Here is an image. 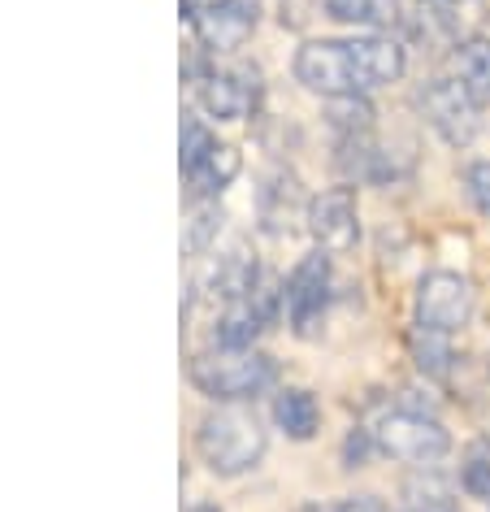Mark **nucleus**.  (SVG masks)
<instances>
[{
  "label": "nucleus",
  "mask_w": 490,
  "mask_h": 512,
  "mask_svg": "<svg viewBox=\"0 0 490 512\" xmlns=\"http://www.w3.org/2000/svg\"><path fill=\"white\" fill-rule=\"evenodd\" d=\"M265 426L252 408H217L200 421V434H196V447L204 456L217 478H239L261 465L265 456Z\"/></svg>",
  "instance_id": "obj_1"
},
{
  "label": "nucleus",
  "mask_w": 490,
  "mask_h": 512,
  "mask_svg": "<svg viewBox=\"0 0 490 512\" xmlns=\"http://www.w3.org/2000/svg\"><path fill=\"white\" fill-rule=\"evenodd\" d=\"M274 361L265 352H252V348H217V352H204L191 361V382L213 395V400H252L261 395L269 382H274Z\"/></svg>",
  "instance_id": "obj_2"
},
{
  "label": "nucleus",
  "mask_w": 490,
  "mask_h": 512,
  "mask_svg": "<svg viewBox=\"0 0 490 512\" xmlns=\"http://www.w3.org/2000/svg\"><path fill=\"white\" fill-rule=\"evenodd\" d=\"M295 79L317 96H360V79H356V61H352V44L347 40H313L295 53Z\"/></svg>",
  "instance_id": "obj_3"
},
{
  "label": "nucleus",
  "mask_w": 490,
  "mask_h": 512,
  "mask_svg": "<svg viewBox=\"0 0 490 512\" xmlns=\"http://www.w3.org/2000/svg\"><path fill=\"white\" fill-rule=\"evenodd\" d=\"M473 313V287L469 278L451 274V270H434L421 278L417 287V326L434 330V335H456Z\"/></svg>",
  "instance_id": "obj_4"
},
{
  "label": "nucleus",
  "mask_w": 490,
  "mask_h": 512,
  "mask_svg": "<svg viewBox=\"0 0 490 512\" xmlns=\"http://www.w3.org/2000/svg\"><path fill=\"white\" fill-rule=\"evenodd\" d=\"M378 447L408 465H430V460L447 456L451 434L425 413H386L378 426Z\"/></svg>",
  "instance_id": "obj_5"
},
{
  "label": "nucleus",
  "mask_w": 490,
  "mask_h": 512,
  "mask_svg": "<svg viewBox=\"0 0 490 512\" xmlns=\"http://www.w3.org/2000/svg\"><path fill=\"white\" fill-rule=\"evenodd\" d=\"M421 109H425L430 126L447 139V144L460 148V144H469V139L477 135V105H473V96L460 87V79H434V83H425Z\"/></svg>",
  "instance_id": "obj_6"
},
{
  "label": "nucleus",
  "mask_w": 490,
  "mask_h": 512,
  "mask_svg": "<svg viewBox=\"0 0 490 512\" xmlns=\"http://www.w3.org/2000/svg\"><path fill=\"white\" fill-rule=\"evenodd\" d=\"M326 287H330V261L321 252L304 256L295 265L291 283H287V313H291V326L300 339H313L317 326H321V313H326Z\"/></svg>",
  "instance_id": "obj_7"
},
{
  "label": "nucleus",
  "mask_w": 490,
  "mask_h": 512,
  "mask_svg": "<svg viewBox=\"0 0 490 512\" xmlns=\"http://www.w3.org/2000/svg\"><path fill=\"white\" fill-rule=\"evenodd\" d=\"M308 230L326 252H352L360 239V217L352 187H330L308 204Z\"/></svg>",
  "instance_id": "obj_8"
},
{
  "label": "nucleus",
  "mask_w": 490,
  "mask_h": 512,
  "mask_svg": "<svg viewBox=\"0 0 490 512\" xmlns=\"http://www.w3.org/2000/svg\"><path fill=\"white\" fill-rule=\"evenodd\" d=\"M196 31L204 48H213V53L243 48L248 35L256 31V0H217L213 9H204L196 18Z\"/></svg>",
  "instance_id": "obj_9"
},
{
  "label": "nucleus",
  "mask_w": 490,
  "mask_h": 512,
  "mask_svg": "<svg viewBox=\"0 0 490 512\" xmlns=\"http://www.w3.org/2000/svg\"><path fill=\"white\" fill-rule=\"evenodd\" d=\"M352 44V61H356V79L360 92H373V87H386L404 74V48L395 40H347Z\"/></svg>",
  "instance_id": "obj_10"
},
{
  "label": "nucleus",
  "mask_w": 490,
  "mask_h": 512,
  "mask_svg": "<svg viewBox=\"0 0 490 512\" xmlns=\"http://www.w3.org/2000/svg\"><path fill=\"white\" fill-rule=\"evenodd\" d=\"M252 96H256V87L239 83L235 74H209V79L200 83V105L209 109L217 122H239L243 113H248Z\"/></svg>",
  "instance_id": "obj_11"
},
{
  "label": "nucleus",
  "mask_w": 490,
  "mask_h": 512,
  "mask_svg": "<svg viewBox=\"0 0 490 512\" xmlns=\"http://www.w3.org/2000/svg\"><path fill=\"white\" fill-rule=\"evenodd\" d=\"M456 79L473 96L477 109L490 105V40L469 35V40L456 44Z\"/></svg>",
  "instance_id": "obj_12"
},
{
  "label": "nucleus",
  "mask_w": 490,
  "mask_h": 512,
  "mask_svg": "<svg viewBox=\"0 0 490 512\" xmlns=\"http://www.w3.org/2000/svg\"><path fill=\"white\" fill-rule=\"evenodd\" d=\"M326 14L347 27H395L404 18L399 0H326Z\"/></svg>",
  "instance_id": "obj_13"
},
{
  "label": "nucleus",
  "mask_w": 490,
  "mask_h": 512,
  "mask_svg": "<svg viewBox=\"0 0 490 512\" xmlns=\"http://www.w3.org/2000/svg\"><path fill=\"white\" fill-rule=\"evenodd\" d=\"M274 417L278 426L291 434V439H313L317 434V421H321V408L308 391H282L278 404H274Z\"/></svg>",
  "instance_id": "obj_14"
},
{
  "label": "nucleus",
  "mask_w": 490,
  "mask_h": 512,
  "mask_svg": "<svg viewBox=\"0 0 490 512\" xmlns=\"http://www.w3.org/2000/svg\"><path fill=\"white\" fill-rule=\"evenodd\" d=\"M239 174V157H235V148H226V144H217L209 157H204V165L191 178H196L200 187H209V191H222L230 178Z\"/></svg>",
  "instance_id": "obj_15"
},
{
  "label": "nucleus",
  "mask_w": 490,
  "mask_h": 512,
  "mask_svg": "<svg viewBox=\"0 0 490 512\" xmlns=\"http://www.w3.org/2000/svg\"><path fill=\"white\" fill-rule=\"evenodd\" d=\"M412 348H417V365L430 369V374H447L451 365V348H447V335H434V330H421L412 335Z\"/></svg>",
  "instance_id": "obj_16"
},
{
  "label": "nucleus",
  "mask_w": 490,
  "mask_h": 512,
  "mask_svg": "<svg viewBox=\"0 0 490 512\" xmlns=\"http://www.w3.org/2000/svg\"><path fill=\"white\" fill-rule=\"evenodd\" d=\"M330 122L339 126V131H347V135H365L369 122H373V109L360 96H339L334 100V109H330Z\"/></svg>",
  "instance_id": "obj_17"
},
{
  "label": "nucleus",
  "mask_w": 490,
  "mask_h": 512,
  "mask_svg": "<svg viewBox=\"0 0 490 512\" xmlns=\"http://www.w3.org/2000/svg\"><path fill=\"white\" fill-rule=\"evenodd\" d=\"M213 148H217V144H213V135L204 131L200 122H191V118H187V122H183V170H187V174H196Z\"/></svg>",
  "instance_id": "obj_18"
},
{
  "label": "nucleus",
  "mask_w": 490,
  "mask_h": 512,
  "mask_svg": "<svg viewBox=\"0 0 490 512\" xmlns=\"http://www.w3.org/2000/svg\"><path fill=\"white\" fill-rule=\"evenodd\" d=\"M460 486H464V491H469L473 499H486V504H490V460L473 456L469 465L460 469Z\"/></svg>",
  "instance_id": "obj_19"
},
{
  "label": "nucleus",
  "mask_w": 490,
  "mask_h": 512,
  "mask_svg": "<svg viewBox=\"0 0 490 512\" xmlns=\"http://www.w3.org/2000/svg\"><path fill=\"white\" fill-rule=\"evenodd\" d=\"M464 187H469V200L482 213H490V161H473L464 170Z\"/></svg>",
  "instance_id": "obj_20"
},
{
  "label": "nucleus",
  "mask_w": 490,
  "mask_h": 512,
  "mask_svg": "<svg viewBox=\"0 0 490 512\" xmlns=\"http://www.w3.org/2000/svg\"><path fill=\"white\" fill-rule=\"evenodd\" d=\"M213 222H222V217H217V209H200V213H196V226H191V235H187L191 248H204V239L213 235Z\"/></svg>",
  "instance_id": "obj_21"
},
{
  "label": "nucleus",
  "mask_w": 490,
  "mask_h": 512,
  "mask_svg": "<svg viewBox=\"0 0 490 512\" xmlns=\"http://www.w3.org/2000/svg\"><path fill=\"white\" fill-rule=\"evenodd\" d=\"M347 465H360L365 460V452H369V439H365V430H356V434H347Z\"/></svg>",
  "instance_id": "obj_22"
},
{
  "label": "nucleus",
  "mask_w": 490,
  "mask_h": 512,
  "mask_svg": "<svg viewBox=\"0 0 490 512\" xmlns=\"http://www.w3.org/2000/svg\"><path fill=\"white\" fill-rule=\"evenodd\" d=\"M334 512H386V508H382L373 495H356V499H343V504L334 508Z\"/></svg>",
  "instance_id": "obj_23"
},
{
  "label": "nucleus",
  "mask_w": 490,
  "mask_h": 512,
  "mask_svg": "<svg viewBox=\"0 0 490 512\" xmlns=\"http://www.w3.org/2000/svg\"><path fill=\"white\" fill-rule=\"evenodd\" d=\"M196 512H217V508H196Z\"/></svg>",
  "instance_id": "obj_24"
},
{
  "label": "nucleus",
  "mask_w": 490,
  "mask_h": 512,
  "mask_svg": "<svg viewBox=\"0 0 490 512\" xmlns=\"http://www.w3.org/2000/svg\"><path fill=\"white\" fill-rule=\"evenodd\" d=\"M304 512H317V508H304Z\"/></svg>",
  "instance_id": "obj_25"
}]
</instances>
